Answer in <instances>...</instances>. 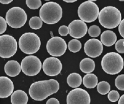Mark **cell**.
<instances>
[{
    "label": "cell",
    "mask_w": 124,
    "mask_h": 104,
    "mask_svg": "<svg viewBox=\"0 0 124 104\" xmlns=\"http://www.w3.org/2000/svg\"><path fill=\"white\" fill-rule=\"evenodd\" d=\"M78 17L84 22L90 23L95 21L99 17V8L98 5L92 1H87L82 3L78 10Z\"/></svg>",
    "instance_id": "6"
},
{
    "label": "cell",
    "mask_w": 124,
    "mask_h": 104,
    "mask_svg": "<svg viewBox=\"0 0 124 104\" xmlns=\"http://www.w3.org/2000/svg\"><path fill=\"white\" fill-rule=\"evenodd\" d=\"M64 1L67 3H73V2H75L76 0H64Z\"/></svg>",
    "instance_id": "36"
},
{
    "label": "cell",
    "mask_w": 124,
    "mask_h": 104,
    "mask_svg": "<svg viewBox=\"0 0 124 104\" xmlns=\"http://www.w3.org/2000/svg\"><path fill=\"white\" fill-rule=\"evenodd\" d=\"M29 25L31 29H39L42 26V20L40 17H33L30 19L29 21Z\"/></svg>",
    "instance_id": "23"
},
{
    "label": "cell",
    "mask_w": 124,
    "mask_h": 104,
    "mask_svg": "<svg viewBox=\"0 0 124 104\" xmlns=\"http://www.w3.org/2000/svg\"><path fill=\"white\" fill-rule=\"evenodd\" d=\"M116 86L121 91H124V74L119 75L115 81Z\"/></svg>",
    "instance_id": "27"
},
{
    "label": "cell",
    "mask_w": 124,
    "mask_h": 104,
    "mask_svg": "<svg viewBox=\"0 0 124 104\" xmlns=\"http://www.w3.org/2000/svg\"><path fill=\"white\" fill-rule=\"evenodd\" d=\"M67 104H90V96L83 88H75L67 96Z\"/></svg>",
    "instance_id": "11"
},
{
    "label": "cell",
    "mask_w": 124,
    "mask_h": 104,
    "mask_svg": "<svg viewBox=\"0 0 124 104\" xmlns=\"http://www.w3.org/2000/svg\"><path fill=\"white\" fill-rule=\"evenodd\" d=\"M68 28L70 36L75 39H80L83 37L88 32V29L85 22L80 19L72 21L70 23Z\"/></svg>",
    "instance_id": "14"
},
{
    "label": "cell",
    "mask_w": 124,
    "mask_h": 104,
    "mask_svg": "<svg viewBox=\"0 0 124 104\" xmlns=\"http://www.w3.org/2000/svg\"><path fill=\"white\" fill-rule=\"evenodd\" d=\"M7 22L6 21V19H4L2 17H0V34H2L7 29Z\"/></svg>",
    "instance_id": "30"
},
{
    "label": "cell",
    "mask_w": 124,
    "mask_h": 104,
    "mask_svg": "<svg viewBox=\"0 0 124 104\" xmlns=\"http://www.w3.org/2000/svg\"><path fill=\"white\" fill-rule=\"evenodd\" d=\"M101 66L103 70L108 74L116 75L124 69V59L119 53L110 52L103 57Z\"/></svg>",
    "instance_id": "4"
},
{
    "label": "cell",
    "mask_w": 124,
    "mask_h": 104,
    "mask_svg": "<svg viewBox=\"0 0 124 104\" xmlns=\"http://www.w3.org/2000/svg\"><path fill=\"white\" fill-rule=\"evenodd\" d=\"M22 72L29 76L37 75L42 68L40 60L35 56H28L24 58L21 63Z\"/></svg>",
    "instance_id": "9"
},
{
    "label": "cell",
    "mask_w": 124,
    "mask_h": 104,
    "mask_svg": "<svg viewBox=\"0 0 124 104\" xmlns=\"http://www.w3.org/2000/svg\"><path fill=\"white\" fill-rule=\"evenodd\" d=\"M26 4L31 9H37L42 6V1L40 0H27Z\"/></svg>",
    "instance_id": "26"
},
{
    "label": "cell",
    "mask_w": 124,
    "mask_h": 104,
    "mask_svg": "<svg viewBox=\"0 0 124 104\" xmlns=\"http://www.w3.org/2000/svg\"><path fill=\"white\" fill-rule=\"evenodd\" d=\"M47 52L53 57L62 56L67 50V44L65 41L59 36L52 37L46 45Z\"/></svg>",
    "instance_id": "10"
},
{
    "label": "cell",
    "mask_w": 124,
    "mask_h": 104,
    "mask_svg": "<svg viewBox=\"0 0 124 104\" xmlns=\"http://www.w3.org/2000/svg\"><path fill=\"white\" fill-rule=\"evenodd\" d=\"M82 47V44L80 41H79L78 39H72L70 41L68 44V49L71 52L77 53L78 52Z\"/></svg>",
    "instance_id": "24"
},
{
    "label": "cell",
    "mask_w": 124,
    "mask_h": 104,
    "mask_svg": "<svg viewBox=\"0 0 124 104\" xmlns=\"http://www.w3.org/2000/svg\"><path fill=\"white\" fill-rule=\"evenodd\" d=\"M46 104H60V102L55 98H52L48 99V101H47Z\"/></svg>",
    "instance_id": "33"
},
{
    "label": "cell",
    "mask_w": 124,
    "mask_h": 104,
    "mask_svg": "<svg viewBox=\"0 0 124 104\" xmlns=\"http://www.w3.org/2000/svg\"><path fill=\"white\" fill-rule=\"evenodd\" d=\"M98 77L93 73L86 74L83 79V83L85 87L88 88H93L98 86Z\"/></svg>",
    "instance_id": "21"
},
{
    "label": "cell",
    "mask_w": 124,
    "mask_h": 104,
    "mask_svg": "<svg viewBox=\"0 0 124 104\" xmlns=\"http://www.w3.org/2000/svg\"><path fill=\"white\" fill-rule=\"evenodd\" d=\"M17 51V42L13 36L8 34L0 36V56L1 58H11Z\"/></svg>",
    "instance_id": "8"
},
{
    "label": "cell",
    "mask_w": 124,
    "mask_h": 104,
    "mask_svg": "<svg viewBox=\"0 0 124 104\" xmlns=\"http://www.w3.org/2000/svg\"><path fill=\"white\" fill-rule=\"evenodd\" d=\"M11 103L12 104H27L28 103V96L22 90L15 91L11 96Z\"/></svg>",
    "instance_id": "18"
},
{
    "label": "cell",
    "mask_w": 124,
    "mask_h": 104,
    "mask_svg": "<svg viewBox=\"0 0 124 104\" xmlns=\"http://www.w3.org/2000/svg\"><path fill=\"white\" fill-rule=\"evenodd\" d=\"M116 49L118 53H124V39H119L116 43Z\"/></svg>",
    "instance_id": "29"
},
{
    "label": "cell",
    "mask_w": 124,
    "mask_h": 104,
    "mask_svg": "<svg viewBox=\"0 0 124 104\" xmlns=\"http://www.w3.org/2000/svg\"><path fill=\"white\" fill-rule=\"evenodd\" d=\"M67 82H68V84L69 85V86L77 88L78 87H79L81 85V84L83 82V79H82L81 76L79 73H72L68 76Z\"/></svg>",
    "instance_id": "20"
},
{
    "label": "cell",
    "mask_w": 124,
    "mask_h": 104,
    "mask_svg": "<svg viewBox=\"0 0 124 104\" xmlns=\"http://www.w3.org/2000/svg\"><path fill=\"white\" fill-rule=\"evenodd\" d=\"M95 68V64L91 58H85L83 59L80 63V69L82 72L85 73H91Z\"/></svg>",
    "instance_id": "19"
},
{
    "label": "cell",
    "mask_w": 124,
    "mask_h": 104,
    "mask_svg": "<svg viewBox=\"0 0 124 104\" xmlns=\"http://www.w3.org/2000/svg\"><path fill=\"white\" fill-rule=\"evenodd\" d=\"M101 30L99 26L96 25H92L88 29V34L91 37H98L101 34Z\"/></svg>",
    "instance_id": "25"
},
{
    "label": "cell",
    "mask_w": 124,
    "mask_h": 104,
    "mask_svg": "<svg viewBox=\"0 0 124 104\" xmlns=\"http://www.w3.org/2000/svg\"><path fill=\"white\" fill-rule=\"evenodd\" d=\"M108 98L110 101L111 102H116L119 101L120 99V95L119 93L117 91H111L109 92L108 95Z\"/></svg>",
    "instance_id": "28"
},
{
    "label": "cell",
    "mask_w": 124,
    "mask_h": 104,
    "mask_svg": "<svg viewBox=\"0 0 124 104\" xmlns=\"http://www.w3.org/2000/svg\"><path fill=\"white\" fill-rule=\"evenodd\" d=\"M14 84L12 81L7 76L0 77V97L5 98L12 96L14 93Z\"/></svg>",
    "instance_id": "15"
},
{
    "label": "cell",
    "mask_w": 124,
    "mask_h": 104,
    "mask_svg": "<svg viewBox=\"0 0 124 104\" xmlns=\"http://www.w3.org/2000/svg\"><path fill=\"white\" fill-rule=\"evenodd\" d=\"M0 2L3 4H7L12 2V0H1Z\"/></svg>",
    "instance_id": "34"
},
{
    "label": "cell",
    "mask_w": 124,
    "mask_h": 104,
    "mask_svg": "<svg viewBox=\"0 0 124 104\" xmlns=\"http://www.w3.org/2000/svg\"><path fill=\"white\" fill-rule=\"evenodd\" d=\"M101 41L106 46H111L117 42L116 34L110 30L105 31L101 36Z\"/></svg>",
    "instance_id": "17"
},
{
    "label": "cell",
    "mask_w": 124,
    "mask_h": 104,
    "mask_svg": "<svg viewBox=\"0 0 124 104\" xmlns=\"http://www.w3.org/2000/svg\"><path fill=\"white\" fill-rule=\"evenodd\" d=\"M59 87V83L54 79L39 81L33 83L30 86L29 94L33 100L41 101L57 93Z\"/></svg>",
    "instance_id": "1"
},
{
    "label": "cell",
    "mask_w": 124,
    "mask_h": 104,
    "mask_svg": "<svg viewBox=\"0 0 124 104\" xmlns=\"http://www.w3.org/2000/svg\"><path fill=\"white\" fill-rule=\"evenodd\" d=\"M27 15L25 11L18 6L12 7L6 14V21L7 24L15 29L22 27L27 22Z\"/></svg>",
    "instance_id": "7"
},
{
    "label": "cell",
    "mask_w": 124,
    "mask_h": 104,
    "mask_svg": "<svg viewBox=\"0 0 124 104\" xmlns=\"http://www.w3.org/2000/svg\"><path fill=\"white\" fill-rule=\"evenodd\" d=\"M21 71V65L18 61L15 60L7 61L4 66V71L6 74L11 77H15L18 76Z\"/></svg>",
    "instance_id": "16"
},
{
    "label": "cell",
    "mask_w": 124,
    "mask_h": 104,
    "mask_svg": "<svg viewBox=\"0 0 124 104\" xmlns=\"http://www.w3.org/2000/svg\"><path fill=\"white\" fill-rule=\"evenodd\" d=\"M62 69V65L60 59L56 57L47 58L42 64L44 73L49 76H56L60 73Z\"/></svg>",
    "instance_id": "12"
},
{
    "label": "cell",
    "mask_w": 124,
    "mask_h": 104,
    "mask_svg": "<svg viewBox=\"0 0 124 104\" xmlns=\"http://www.w3.org/2000/svg\"><path fill=\"white\" fill-rule=\"evenodd\" d=\"M99 23L107 29H114L121 22V13L114 6H106L99 14Z\"/></svg>",
    "instance_id": "3"
},
{
    "label": "cell",
    "mask_w": 124,
    "mask_h": 104,
    "mask_svg": "<svg viewBox=\"0 0 124 104\" xmlns=\"http://www.w3.org/2000/svg\"><path fill=\"white\" fill-rule=\"evenodd\" d=\"M62 17V9L60 5L54 1L44 4L39 10V17L47 24L57 23Z\"/></svg>",
    "instance_id": "2"
},
{
    "label": "cell",
    "mask_w": 124,
    "mask_h": 104,
    "mask_svg": "<svg viewBox=\"0 0 124 104\" xmlns=\"http://www.w3.org/2000/svg\"><path fill=\"white\" fill-rule=\"evenodd\" d=\"M58 31H59L58 32L60 34V36H67L69 34V28H68V26H65V25L61 26L59 28Z\"/></svg>",
    "instance_id": "31"
},
{
    "label": "cell",
    "mask_w": 124,
    "mask_h": 104,
    "mask_svg": "<svg viewBox=\"0 0 124 104\" xmlns=\"http://www.w3.org/2000/svg\"><path fill=\"white\" fill-rule=\"evenodd\" d=\"M118 104H124V94L120 97V99L118 101Z\"/></svg>",
    "instance_id": "35"
},
{
    "label": "cell",
    "mask_w": 124,
    "mask_h": 104,
    "mask_svg": "<svg viewBox=\"0 0 124 104\" xmlns=\"http://www.w3.org/2000/svg\"><path fill=\"white\" fill-rule=\"evenodd\" d=\"M102 42L96 39H91L87 41L84 46V51L86 55L91 58L98 57L103 51Z\"/></svg>",
    "instance_id": "13"
},
{
    "label": "cell",
    "mask_w": 124,
    "mask_h": 104,
    "mask_svg": "<svg viewBox=\"0 0 124 104\" xmlns=\"http://www.w3.org/2000/svg\"><path fill=\"white\" fill-rule=\"evenodd\" d=\"M118 31H119L121 36L122 37H124V19L121 21V24L118 26Z\"/></svg>",
    "instance_id": "32"
},
{
    "label": "cell",
    "mask_w": 124,
    "mask_h": 104,
    "mask_svg": "<svg viewBox=\"0 0 124 104\" xmlns=\"http://www.w3.org/2000/svg\"><path fill=\"white\" fill-rule=\"evenodd\" d=\"M98 92L101 95H106L109 93L110 90V86L106 81H101L97 86Z\"/></svg>",
    "instance_id": "22"
},
{
    "label": "cell",
    "mask_w": 124,
    "mask_h": 104,
    "mask_svg": "<svg viewBox=\"0 0 124 104\" xmlns=\"http://www.w3.org/2000/svg\"><path fill=\"white\" fill-rule=\"evenodd\" d=\"M41 46L40 39L35 33L27 32L22 34L19 40V46L26 54H33L39 51Z\"/></svg>",
    "instance_id": "5"
}]
</instances>
